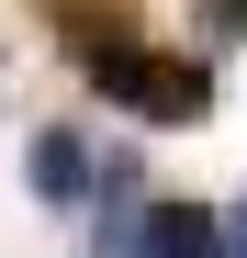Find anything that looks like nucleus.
Masks as SVG:
<instances>
[{
  "instance_id": "nucleus-1",
  "label": "nucleus",
  "mask_w": 247,
  "mask_h": 258,
  "mask_svg": "<svg viewBox=\"0 0 247 258\" xmlns=\"http://www.w3.org/2000/svg\"><path fill=\"white\" fill-rule=\"evenodd\" d=\"M101 101H124L135 123H202L214 112V79H202V56H169V45H112L79 68Z\"/></svg>"
},
{
  "instance_id": "nucleus-2",
  "label": "nucleus",
  "mask_w": 247,
  "mask_h": 258,
  "mask_svg": "<svg viewBox=\"0 0 247 258\" xmlns=\"http://www.w3.org/2000/svg\"><path fill=\"white\" fill-rule=\"evenodd\" d=\"M23 180H34V202H101L112 168L90 157V135H79V123H45V135H34V157H23Z\"/></svg>"
},
{
  "instance_id": "nucleus-3",
  "label": "nucleus",
  "mask_w": 247,
  "mask_h": 258,
  "mask_svg": "<svg viewBox=\"0 0 247 258\" xmlns=\"http://www.w3.org/2000/svg\"><path fill=\"white\" fill-rule=\"evenodd\" d=\"M45 23L68 34V68H90L112 45H135V0H45Z\"/></svg>"
},
{
  "instance_id": "nucleus-4",
  "label": "nucleus",
  "mask_w": 247,
  "mask_h": 258,
  "mask_svg": "<svg viewBox=\"0 0 247 258\" xmlns=\"http://www.w3.org/2000/svg\"><path fill=\"white\" fill-rule=\"evenodd\" d=\"M191 23H202V45H236V34H247V0H202Z\"/></svg>"
},
{
  "instance_id": "nucleus-5",
  "label": "nucleus",
  "mask_w": 247,
  "mask_h": 258,
  "mask_svg": "<svg viewBox=\"0 0 247 258\" xmlns=\"http://www.w3.org/2000/svg\"><path fill=\"white\" fill-rule=\"evenodd\" d=\"M225 225H236V258H247V202H236V213H225Z\"/></svg>"
}]
</instances>
